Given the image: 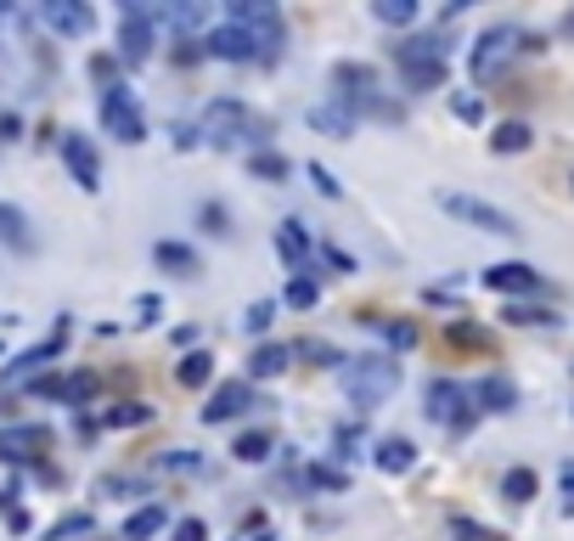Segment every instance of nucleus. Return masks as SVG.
Instances as JSON below:
<instances>
[{
    "label": "nucleus",
    "mask_w": 574,
    "mask_h": 541,
    "mask_svg": "<svg viewBox=\"0 0 574 541\" xmlns=\"http://www.w3.org/2000/svg\"><path fill=\"white\" fill-rule=\"evenodd\" d=\"M529 147H535V130H529L524 119H501V124L490 130V153H501V158L529 153Z\"/></svg>",
    "instance_id": "6ab92c4d"
},
{
    "label": "nucleus",
    "mask_w": 574,
    "mask_h": 541,
    "mask_svg": "<svg viewBox=\"0 0 574 541\" xmlns=\"http://www.w3.org/2000/svg\"><path fill=\"white\" fill-rule=\"evenodd\" d=\"M46 446V429H0V457L7 462H23Z\"/></svg>",
    "instance_id": "412c9836"
},
{
    "label": "nucleus",
    "mask_w": 574,
    "mask_h": 541,
    "mask_svg": "<svg viewBox=\"0 0 574 541\" xmlns=\"http://www.w3.org/2000/svg\"><path fill=\"white\" fill-rule=\"evenodd\" d=\"M0 243H7L12 254H28V249H34V231H28V215L17 209V203H0Z\"/></svg>",
    "instance_id": "aec40b11"
},
{
    "label": "nucleus",
    "mask_w": 574,
    "mask_h": 541,
    "mask_svg": "<svg viewBox=\"0 0 574 541\" xmlns=\"http://www.w3.org/2000/svg\"><path fill=\"white\" fill-rule=\"evenodd\" d=\"M248 406H254V389H248V378H225V384H215V395H209V406H203V423H231V418H243L248 412Z\"/></svg>",
    "instance_id": "9b49d317"
},
{
    "label": "nucleus",
    "mask_w": 574,
    "mask_h": 541,
    "mask_svg": "<svg viewBox=\"0 0 574 541\" xmlns=\"http://www.w3.org/2000/svg\"><path fill=\"white\" fill-rule=\"evenodd\" d=\"M62 400H68V406L96 400V372H74V378H62Z\"/></svg>",
    "instance_id": "c9c22d12"
},
{
    "label": "nucleus",
    "mask_w": 574,
    "mask_h": 541,
    "mask_svg": "<svg viewBox=\"0 0 574 541\" xmlns=\"http://www.w3.org/2000/svg\"><path fill=\"white\" fill-rule=\"evenodd\" d=\"M383 338H389L394 350H412L417 345V327L412 322H383Z\"/></svg>",
    "instance_id": "79ce46f5"
},
{
    "label": "nucleus",
    "mask_w": 574,
    "mask_h": 541,
    "mask_svg": "<svg viewBox=\"0 0 574 541\" xmlns=\"http://www.w3.org/2000/svg\"><path fill=\"white\" fill-rule=\"evenodd\" d=\"M158 468H163V473H169V468H175V473H192L197 457H192V452H158Z\"/></svg>",
    "instance_id": "a18cd8bd"
},
{
    "label": "nucleus",
    "mask_w": 574,
    "mask_h": 541,
    "mask_svg": "<svg viewBox=\"0 0 574 541\" xmlns=\"http://www.w3.org/2000/svg\"><path fill=\"white\" fill-rule=\"evenodd\" d=\"M445 530H451V541H501V530H490V525H479V519H467V514H451Z\"/></svg>",
    "instance_id": "2f4dec72"
},
{
    "label": "nucleus",
    "mask_w": 574,
    "mask_h": 541,
    "mask_svg": "<svg viewBox=\"0 0 574 541\" xmlns=\"http://www.w3.org/2000/svg\"><path fill=\"white\" fill-rule=\"evenodd\" d=\"M163 525H169V514L152 502V507H142V514H130V519H124V541H147V536H158Z\"/></svg>",
    "instance_id": "cd10ccee"
},
{
    "label": "nucleus",
    "mask_w": 574,
    "mask_h": 541,
    "mask_svg": "<svg viewBox=\"0 0 574 541\" xmlns=\"http://www.w3.org/2000/svg\"><path fill=\"white\" fill-rule=\"evenodd\" d=\"M175 378L186 384V389H203L215 378V356L209 350H192V356H181V366H175Z\"/></svg>",
    "instance_id": "a878e982"
},
{
    "label": "nucleus",
    "mask_w": 574,
    "mask_h": 541,
    "mask_svg": "<svg viewBox=\"0 0 574 541\" xmlns=\"http://www.w3.org/2000/svg\"><path fill=\"white\" fill-rule=\"evenodd\" d=\"M147 418H152L147 400H119V406L101 412V423H108V429H135V423H147Z\"/></svg>",
    "instance_id": "c756f323"
},
{
    "label": "nucleus",
    "mask_w": 574,
    "mask_h": 541,
    "mask_svg": "<svg viewBox=\"0 0 574 541\" xmlns=\"http://www.w3.org/2000/svg\"><path fill=\"white\" fill-rule=\"evenodd\" d=\"M169 135H175V147H181V153H192V147H203V135H197L192 124H175V130H169Z\"/></svg>",
    "instance_id": "8fccbe9b"
},
{
    "label": "nucleus",
    "mask_w": 574,
    "mask_h": 541,
    "mask_svg": "<svg viewBox=\"0 0 574 541\" xmlns=\"http://www.w3.org/2000/svg\"><path fill=\"white\" fill-rule=\"evenodd\" d=\"M248 169H254V176H259V181H270V187H277V181H288V176H293V164H288L282 153H270V147L248 153Z\"/></svg>",
    "instance_id": "c85d7f7f"
},
{
    "label": "nucleus",
    "mask_w": 574,
    "mask_h": 541,
    "mask_svg": "<svg viewBox=\"0 0 574 541\" xmlns=\"http://www.w3.org/2000/svg\"><path fill=\"white\" fill-rule=\"evenodd\" d=\"M270 322H277V304H270V299H259V304H248V316H243V327H248L254 338H259V333H265Z\"/></svg>",
    "instance_id": "a19ab883"
},
{
    "label": "nucleus",
    "mask_w": 574,
    "mask_h": 541,
    "mask_svg": "<svg viewBox=\"0 0 574 541\" xmlns=\"http://www.w3.org/2000/svg\"><path fill=\"white\" fill-rule=\"evenodd\" d=\"M147 485L142 480H130V473H124V480H119V473H108V480H96V496H113V502H124V496H142Z\"/></svg>",
    "instance_id": "e433bc0d"
},
{
    "label": "nucleus",
    "mask_w": 574,
    "mask_h": 541,
    "mask_svg": "<svg viewBox=\"0 0 574 541\" xmlns=\"http://www.w3.org/2000/svg\"><path fill=\"white\" fill-rule=\"evenodd\" d=\"M316 299H321V288H316L310 277H293V282H288V304H293V311H310Z\"/></svg>",
    "instance_id": "58836bf2"
},
{
    "label": "nucleus",
    "mask_w": 574,
    "mask_h": 541,
    "mask_svg": "<svg viewBox=\"0 0 574 541\" xmlns=\"http://www.w3.org/2000/svg\"><path fill=\"white\" fill-rule=\"evenodd\" d=\"M473 406H479V412H513V406H518V384L501 378V372H490V378L473 389Z\"/></svg>",
    "instance_id": "f3484780"
},
{
    "label": "nucleus",
    "mask_w": 574,
    "mask_h": 541,
    "mask_svg": "<svg viewBox=\"0 0 574 541\" xmlns=\"http://www.w3.org/2000/svg\"><path fill=\"white\" fill-rule=\"evenodd\" d=\"M152 260H158V270H169V277H197V270H203L197 249H192V243H175V237L152 243Z\"/></svg>",
    "instance_id": "dca6fc26"
},
{
    "label": "nucleus",
    "mask_w": 574,
    "mask_h": 541,
    "mask_svg": "<svg viewBox=\"0 0 574 541\" xmlns=\"http://www.w3.org/2000/svg\"><path fill=\"white\" fill-rule=\"evenodd\" d=\"M152 46H158V28H152V17H147L142 7H124V17H119V62L142 68V62L152 57Z\"/></svg>",
    "instance_id": "6e6552de"
},
{
    "label": "nucleus",
    "mask_w": 574,
    "mask_h": 541,
    "mask_svg": "<svg viewBox=\"0 0 574 541\" xmlns=\"http://www.w3.org/2000/svg\"><path fill=\"white\" fill-rule=\"evenodd\" d=\"M197 220H203V231H231V226H225V209H220V203H203V215H197Z\"/></svg>",
    "instance_id": "de8ad7c7"
},
{
    "label": "nucleus",
    "mask_w": 574,
    "mask_h": 541,
    "mask_svg": "<svg viewBox=\"0 0 574 541\" xmlns=\"http://www.w3.org/2000/svg\"><path fill=\"white\" fill-rule=\"evenodd\" d=\"M135 322H142V327H152V322H158V299H152V293L135 299Z\"/></svg>",
    "instance_id": "09e8293b"
},
{
    "label": "nucleus",
    "mask_w": 574,
    "mask_h": 541,
    "mask_svg": "<svg viewBox=\"0 0 574 541\" xmlns=\"http://www.w3.org/2000/svg\"><path fill=\"white\" fill-rule=\"evenodd\" d=\"M423 412H428V423H439V429L467 434L473 418H479V406H473V389H462L456 378H433L428 395H423Z\"/></svg>",
    "instance_id": "20e7f679"
},
{
    "label": "nucleus",
    "mask_w": 574,
    "mask_h": 541,
    "mask_svg": "<svg viewBox=\"0 0 574 541\" xmlns=\"http://www.w3.org/2000/svg\"><path fill=\"white\" fill-rule=\"evenodd\" d=\"M371 462H378L383 473H412V468H417V446H412L405 434H389V440H378Z\"/></svg>",
    "instance_id": "a211bd4d"
},
{
    "label": "nucleus",
    "mask_w": 574,
    "mask_h": 541,
    "mask_svg": "<svg viewBox=\"0 0 574 541\" xmlns=\"http://www.w3.org/2000/svg\"><path fill=\"white\" fill-rule=\"evenodd\" d=\"M451 113H456L462 124H485V101H479V96H473V91H462V96L451 101Z\"/></svg>",
    "instance_id": "ea45409f"
},
{
    "label": "nucleus",
    "mask_w": 574,
    "mask_h": 541,
    "mask_svg": "<svg viewBox=\"0 0 574 541\" xmlns=\"http://www.w3.org/2000/svg\"><path fill=\"white\" fill-rule=\"evenodd\" d=\"M101 130L119 135L124 147L147 142V119H142V101L130 96V85H108V91H101Z\"/></svg>",
    "instance_id": "0eeeda50"
},
{
    "label": "nucleus",
    "mask_w": 574,
    "mask_h": 541,
    "mask_svg": "<svg viewBox=\"0 0 574 541\" xmlns=\"http://www.w3.org/2000/svg\"><path fill=\"white\" fill-rule=\"evenodd\" d=\"M7 530H12V536L28 530V514H23V507H7Z\"/></svg>",
    "instance_id": "5fc2aeb1"
},
{
    "label": "nucleus",
    "mask_w": 574,
    "mask_h": 541,
    "mask_svg": "<svg viewBox=\"0 0 574 541\" xmlns=\"http://www.w3.org/2000/svg\"><path fill=\"white\" fill-rule=\"evenodd\" d=\"M113 68H119V57H96V62H90V74L101 80V91H108V85H113Z\"/></svg>",
    "instance_id": "3c124183"
},
{
    "label": "nucleus",
    "mask_w": 574,
    "mask_h": 541,
    "mask_svg": "<svg viewBox=\"0 0 574 541\" xmlns=\"http://www.w3.org/2000/svg\"><path fill=\"white\" fill-rule=\"evenodd\" d=\"M74 536H90V514H68L46 530V541H74Z\"/></svg>",
    "instance_id": "4c0bfd02"
},
{
    "label": "nucleus",
    "mask_w": 574,
    "mask_h": 541,
    "mask_svg": "<svg viewBox=\"0 0 574 541\" xmlns=\"http://www.w3.org/2000/svg\"><path fill=\"white\" fill-rule=\"evenodd\" d=\"M231 28H243L265 62L282 51V12L270 0H231Z\"/></svg>",
    "instance_id": "39448f33"
},
{
    "label": "nucleus",
    "mask_w": 574,
    "mask_h": 541,
    "mask_svg": "<svg viewBox=\"0 0 574 541\" xmlns=\"http://www.w3.org/2000/svg\"><path fill=\"white\" fill-rule=\"evenodd\" d=\"M394 389H400V361H389V356H355L344 366V395L361 406V412L383 406Z\"/></svg>",
    "instance_id": "f03ea898"
},
{
    "label": "nucleus",
    "mask_w": 574,
    "mask_h": 541,
    "mask_svg": "<svg viewBox=\"0 0 574 541\" xmlns=\"http://www.w3.org/2000/svg\"><path fill=\"white\" fill-rule=\"evenodd\" d=\"M23 135V119L17 113H0V142H17Z\"/></svg>",
    "instance_id": "864d4df0"
},
{
    "label": "nucleus",
    "mask_w": 574,
    "mask_h": 541,
    "mask_svg": "<svg viewBox=\"0 0 574 541\" xmlns=\"http://www.w3.org/2000/svg\"><path fill=\"white\" fill-rule=\"evenodd\" d=\"M371 17L389 23V28H405V23L417 17V7H412V0H378V7H371Z\"/></svg>",
    "instance_id": "f704fd0d"
},
{
    "label": "nucleus",
    "mask_w": 574,
    "mask_h": 541,
    "mask_svg": "<svg viewBox=\"0 0 574 541\" xmlns=\"http://www.w3.org/2000/svg\"><path fill=\"white\" fill-rule=\"evenodd\" d=\"M203 57H220V62H259L254 40H248L243 28H231V23H220V28L203 34Z\"/></svg>",
    "instance_id": "f8f14e48"
},
{
    "label": "nucleus",
    "mask_w": 574,
    "mask_h": 541,
    "mask_svg": "<svg viewBox=\"0 0 574 541\" xmlns=\"http://www.w3.org/2000/svg\"><path fill=\"white\" fill-rule=\"evenodd\" d=\"M147 17H152V28H158V23H169V28L192 34V28L209 23V7H163V12H147Z\"/></svg>",
    "instance_id": "bb28decb"
},
{
    "label": "nucleus",
    "mask_w": 574,
    "mask_h": 541,
    "mask_svg": "<svg viewBox=\"0 0 574 541\" xmlns=\"http://www.w3.org/2000/svg\"><path fill=\"white\" fill-rule=\"evenodd\" d=\"M535 491H540L535 468H506V473H501V502L524 507V502H535Z\"/></svg>",
    "instance_id": "393cba45"
},
{
    "label": "nucleus",
    "mask_w": 574,
    "mask_h": 541,
    "mask_svg": "<svg viewBox=\"0 0 574 541\" xmlns=\"http://www.w3.org/2000/svg\"><path fill=\"white\" fill-rule=\"evenodd\" d=\"M46 23L62 34V40H85V34L96 28V12L80 7V0H51V7H46Z\"/></svg>",
    "instance_id": "4468645a"
},
{
    "label": "nucleus",
    "mask_w": 574,
    "mask_h": 541,
    "mask_svg": "<svg viewBox=\"0 0 574 541\" xmlns=\"http://www.w3.org/2000/svg\"><path fill=\"white\" fill-rule=\"evenodd\" d=\"M439 209H445L451 220H462V226H473V231L518 237V220H513V215L496 209V203H485V197H473V192H439Z\"/></svg>",
    "instance_id": "423d86ee"
},
{
    "label": "nucleus",
    "mask_w": 574,
    "mask_h": 541,
    "mask_svg": "<svg viewBox=\"0 0 574 541\" xmlns=\"http://www.w3.org/2000/svg\"><path fill=\"white\" fill-rule=\"evenodd\" d=\"M400 74H405V85H412V91H439V85H445V62H423V68H400Z\"/></svg>",
    "instance_id": "72a5a7b5"
},
{
    "label": "nucleus",
    "mask_w": 574,
    "mask_h": 541,
    "mask_svg": "<svg viewBox=\"0 0 574 541\" xmlns=\"http://www.w3.org/2000/svg\"><path fill=\"white\" fill-rule=\"evenodd\" d=\"M304 124L332 135V142H350V135H355V108H344V101H316V108L304 113Z\"/></svg>",
    "instance_id": "2eb2a0df"
},
{
    "label": "nucleus",
    "mask_w": 574,
    "mask_h": 541,
    "mask_svg": "<svg viewBox=\"0 0 574 541\" xmlns=\"http://www.w3.org/2000/svg\"><path fill=\"white\" fill-rule=\"evenodd\" d=\"M197 135L209 147H243V142H254V153H259V142L270 135V119H259L248 101H236V96H215L209 108H203V119H197Z\"/></svg>",
    "instance_id": "f257e3e1"
},
{
    "label": "nucleus",
    "mask_w": 574,
    "mask_h": 541,
    "mask_svg": "<svg viewBox=\"0 0 574 541\" xmlns=\"http://www.w3.org/2000/svg\"><path fill=\"white\" fill-rule=\"evenodd\" d=\"M310 181H316V192H321V197H344V187L332 181V169H327V164H310Z\"/></svg>",
    "instance_id": "37998d69"
},
{
    "label": "nucleus",
    "mask_w": 574,
    "mask_h": 541,
    "mask_svg": "<svg viewBox=\"0 0 574 541\" xmlns=\"http://www.w3.org/2000/svg\"><path fill=\"white\" fill-rule=\"evenodd\" d=\"M231 457H236V462H265V457H270V434H265V429H248V434H236Z\"/></svg>",
    "instance_id": "7c9ffc66"
},
{
    "label": "nucleus",
    "mask_w": 574,
    "mask_h": 541,
    "mask_svg": "<svg viewBox=\"0 0 574 541\" xmlns=\"http://www.w3.org/2000/svg\"><path fill=\"white\" fill-rule=\"evenodd\" d=\"M304 480H316V485H327V491H344V485H350V473H338V468H310Z\"/></svg>",
    "instance_id": "49530a36"
},
{
    "label": "nucleus",
    "mask_w": 574,
    "mask_h": 541,
    "mask_svg": "<svg viewBox=\"0 0 574 541\" xmlns=\"http://www.w3.org/2000/svg\"><path fill=\"white\" fill-rule=\"evenodd\" d=\"M169 541H209V525H203V519H181L175 530H169Z\"/></svg>",
    "instance_id": "c03bdc74"
},
{
    "label": "nucleus",
    "mask_w": 574,
    "mask_h": 541,
    "mask_svg": "<svg viewBox=\"0 0 574 541\" xmlns=\"http://www.w3.org/2000/svg\"><path fill=\"white\" fill-rule=\"evenodd\" d=\"M524 46L535 51L540 40H524V28H513V23H496V28H485V34H479V40H473V57H467V68H473V80H479V85H485V80H496V74H501V68H506V62H513V57H518Z\"/></svg>",
    "instance_id": "7ed1b4c3"
},
{
    "label": "nucleus",
    "mask_w": 574,
    "mask_h": 541,
    "mask_svg": "<svg viewBox=\"0 0 574 541\" xmlns=\"http://www.w3.org/2000/svg\"><path fill=\"white\" fill-rule=\"evenodd\" d=\"M332 85H338V101H344V108H371V101H378V74H371L366 62H338Z\"/></svg>",
    "instance_id": "9d476101"
},
{
    "label": "nucleus",
    "mask_w": 574,
    "mask_h": 541,
    "mask_svg": "<svg viewBox=\"0 0 574 541\" xmlns=\"http://www.w3.org/2000/svg\"><path fill=\"white\" fill-rule=\"evenodd\" d=\"M479 277H485V288H490V293H529V288H540V277L529 270V260H501V265H485Z\"/></svg>",
    "instance_id": "ddd939ff"
},
{
    "label": "nucleus",
    "mask_w": 574,
    "mask_h": 541,
    "mask_svg": "<svg viewBox=\"0 0 574 541\" xmlns=\"http://www.w3.org/2000/svg\"><path fill=\"white\" fill-rule=\"evenodd\" d=\"M501 322H513V327H558V316L540 311V304H506Z\"/></svg>",
    "instance_id": "473e14b6"
},
{
    "label": "nucleus",
    "mask_w": 574,
    "mask_h": 541,
    "mask_svg": "<svg viewBox=\"0 0 574 541\" xmlns=\"http://www.w3.org/2000/svg\"><path fill=\"white\" fill-rule=\"evenodd\" d=\"M57 153H62V164H68V176L80 181V192H101V158H96V147H90V135H74V130H68L62 142H57Z\"/></svg>",
    "instance_id": "1a4fd4ad"
},
{
    "label": "nucleus",
    "mask_w": 574,
    "mask_h": 541,
    "mask_svg": "<svg viewBox=\"0 0 574 541\" xmlns=\"http://www.w3.org/2000/svg\"><path fill=\"white\" fill-rule=\"evenodd\" d=\"M569 192H574V176H569Z\"/></svg>",
    "instance_id": "6e6d98bb"
},
{
    "label": "nucleus",
    "mask_w": 574,
    "mask_h": 541,
    "mask_svg": "<svg viewBox=\"0 0 574 541\" xmlns=\"http://www.w3.org/2000/svg\"><path fill=\"white\" fill-rule=\"evenodd\" d=\"M445 40H439V34H423V40H405L400 51H394V62L400 68H423V62H445Z\"/></svg>",
    "instance_id": "4be33fe9"
},
{
    "label": "nucleus",
    "mask_w": 574,
    "mask_h": 541,
    "mask_svg": "<svg viewBox=\"0 0 574 541\" xmlns=\"http://www.w3.org/2000/svg\"><path fill=\"white\" fill-rule=\"evenodd\" d=\"M277 254H282V265L304 270V260H310V237H304L298 220H282V231H277Z\"/></svg>",
    "instance_id": "b1692460"
},
{
    "label": "nucleus",
    "mask_w": 574,
    "mask_h": 541,
    "mask_svg": "<svg viewBox=\"0 0 574 541\" xmlns=\"http://www.w3.org/2000/svg\"><path fill=\"white\" fill-rule=\"evenodd\" d=\"M558 485H563V514H574V462H563Z\"/></svg>",
    "instance_id": "603ef678"
},
{
    "label": "nucleus",
    "mask_w": 574,
    "mask_h": 541,
    "mask_svg": "<svg viewBox=\"0 0 574 541\" xmlns=\"http://www.w3.org/2000/svg\"><path fill=\"white\" fill-rule=\"evenodd\" d=\"M288 366H293V345H259V350L248 356V372H254V378H282Z\"/></svg>",
    "instance_id": "5701e85b"
}]
</instances>
